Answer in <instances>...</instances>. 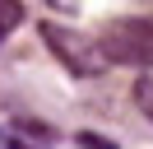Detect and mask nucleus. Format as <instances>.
<instances>
[{
    "label": "nucleus",
    "mask_w": 153,
    "mask_h": 149,
    "mask_svg": "<svg viewBox=\"0 0 153 149\" xmlns=\"http://www.w3.org/2000/svg\"><path fill=\"white\" fill-rule=\"evenodd\" d=\"M74 144H79V149H116V140L93 135V130H79V135H74Z\"/></svg>",
    "instance_id": "obj_5"
},
{
    "label": "nucleus",
    "mask_w": 153,
    "mask_h": 149,
    "mask_svg": "<svg viewBox=\"0 0 153 149\" xmlns=\"http://www.w3.org/2000/svg\"><path fill=\"white\" fill-rule=\"evenodd\" d=\"M23 23V0H0V33Z\"/></svg>",
    "instance_id": "obj_4"
},
{
    "label": "nucleus",
    "mask_w": 153,
    "mask_h": 149,
    "mask_svg": "<svg viewBox=\"0 0 153 149\" xmlns=\"http://www.w3.org/2000/svg\"><path fill=\"white\" fill-rule=\"evenodd\" d=\"M0 42H5V33H0Z\"/></svg>",
    "instance_id": "obj_6"
},
{
    "label": "nucleus",
    "mask_w": 153,
    "mask_h": 149,
    "mask_svg": "<svg viewBox=\"0 0 153 149\" xmlns=\"http://www.w3.org/2000/svg\"><path fill=\"white\" fill-rule=\"evenodd\" d=\"M107 61L116 65H139L149 70L153 65V14H130V19H111L97 37Z\"/></svg>",
    "instance_id": "obj_1"
},
{
    "label": "nucleus",
    "mask_w": 153,
    "mask_h": 149,
    "mask_svg": "<svg viewBox=\"0 0 153 149\" xmlns=\"http://www.w3.org/2000/svg\"><path fill=\"white\" fill-rule=\"evenodd\" d=\"M134 102H139V112L153 121V74H139V79H134Z\"/></svg>",
    "instance_id": "obj_3"
},
{
    "label": "nucleus",
    "mask_w": 153,
    "mask_h": 149,
    "mask_svg": "<svg viewBox=\"0 0 153 149\" xmlns=\"http://www.w3.org/2000/svg\"><path fill=\"white\" fill-rule=\"evenodd\" d=\"M42 37H47V47L56 51V61L70 65V74H79V79H93V74L107 70V56H102V47H97V37H84V33L60 28V23H42Z\"/></svg>",
    "instance_id": "obj_2"
}]
</instances>
